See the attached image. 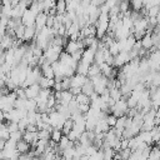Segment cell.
Instances as JSON below:
<instances>
[{"mask_svg":"<svg viewBox=\"0 0 160 160\" xmlns=\"http://www.w3.org/2000/svg\"><path fill=\"white\" fill-rule=\"evenodd\" d=\"M111 110V114L115 115L116 118H120V116H124L128 114L129 111V106H128V102L125 99H121V100H118L115 101L114 106L110 109Z\"/></svg>","mask_w":160,"mask_h":160,"instance_id":"6da1fadb","label":"cell"},{"mask_svg":"<svg viewBox=\"0 0 160 160\" xmlns=\"http://www.w3.org/2000/svg\"><path fill=\"white\" fill-rule=\"evenodd\" d=\"M131 61V58H130V52H126V51H120L116 56H114V68L119 69V68H122L124 65H126L128 62Z\"/></svg>","mask_w":160,"mask_h":160,"instance_id":"7a4b0ae2","label":"cell"},{"mask_svg":"<svg viewBox=\"0 0 160 160\" xmlns=\"http://www.w3.org/2000/svg\"><path fill=\"white\" fill-rule=\"evenodd\" d=\"M84 49H85V46H84L82 40H76V41L75 40H69L65 45V51L70 55H72L74 52H76L79 50H84Z\"/></svg>","mask_w":160,"mask_h":160,"instance_id":"3957f363","label":"cell"},{"mask_svg":"<svg viewBox=\"0 0 160 160\" xmlns=\"http://www.w3.org/2000/svg\"><path fill=\"white\" fill-rule=\"evenodd\" d=\"M44 58H45V60L48 61V62H50V64H54V62H56V61H59V58H60V54L50 45L45 51H44Z\"/></svg>","mask_w":160,"mask_h":160,"instance_id":"277c9868","label":"cell"},{"mask_svg":"<svg viewBox=\"0 0 160 160\" xmlns=\"http://www.w3.org/2000/svg\"><path fill=\"white\" fill-rule=\"evenodd\" d=\"M38 15H35L30 9H26L24 15L21 16V21H22V25L25 26H32L35 25V19H36Z\"/></svg>","mask_w":160,"mask_h":160,"instance_id":"5b68a950","label":"cell"},{"mask_svg":"<svg viewBox=\"0 0 160 160\" xmlns=\"http://www.w3.org/2000/svg\"><path fill=\"white\" fill-rule=\"evenodd\" d=\"M95 54H96V50L92 49V48H86L84 49V52H82V58H81V61L91 65L94 64L95 61Z\"/></svg>","mask_w":160,"mask_h":160,"instance_id":"8992f818","label":"cell"},{"mask_svg":"<svg viewBox=\"0 0 160 160\" xmlns=\"http://www.w3.org/2000/svg\"><path fill=\"white\" fill-rule=\"evenodd\" d=\"M40 70H41V74L42 76L48 78V79H55V72H54V69H52V65L48 61L42 62L40 66Z\"/></svg>","mask_w":160,"mask_h":160,"instance_id":"52a82bcc","label":"cell"},{"mask_svg":"<svg viewBox=\"0 0 160 160\" xmlns=\"http://www.w3.org/2000/svg\"><path fill=\"white\" fill-rule=\"evenodd\" d=\"M140 42H141V48L145 49V50H148V51H154V50H156V49L154 48V44H152L151 34H146V35H144L142 39L140 40Z\"/></svg>","mask_w":160,"mask_h":160,"instance_id":"ba28073f","label":"cell"},{"mask_svg":"<svg viewBox=\"0 0 160 160\" xmlns=\"http://www.w3.org/2000/svg\"><path fill=\"white\" fill-rule=\"evenodd\" d=\"M41 88L39 84H34V85H30L29 88L25 89V94H26V98L28 99H36L39 92H40Z\"/></svg>","mask_w":160,"mask_h":160,"instance_id":"9c48e42d","label":"cell"},{"mask_svg":"<svg viewBox=\"0 0 160 160\" xmlns=\"http://www.w3.org/2000/svg\"><path fill=\"white\" fill-rule=\"evenodd\" d=\"M70 79H71V88H81V86L86 82L88 76L80 75V74H75V75L71 76Z\"/></svg>","mask_w":160,"mask_h":160,"instance_id":"30bf717a","label":"cell"},{"mask_svg":"<svg viewBox=\"0 0 160 160\" xmlns=\"http://www.w3.org/2000/svg\"><path fill=\"white\" fill-rule=\"evenodd\" d=\"M34 39H36V28H35V25H32V26H26L25 28V32H24V41H26V42H30L31 40H34Z\"/></svg>","mask_w":160,"mask_h":160,"instance_id":"8fae6325","label":"cell"},{"mask_svg":"<svg viewBox=\"0 0 160 160\" xmlns=\"http://www.w3.org/2000/svg\"><path fill=\"white\" fill-rule=\"evenodd\" d=\"M46 20H48V14L46 12H40L36 19H35V28L38 31H40L42 28L46 26Z\"/></svg>","mask_w":160,"mask_h":160,"instance_id":"7c38bea8","label":"cell"},{"mask_svg":"<svg viewBox=\"0 0 160 160\" xmlns=\"http://www.w3.org/2000/svg\"><path fill=\"white\" fill-rule=\"evenodd\" d=\"M22 140H25L26 142H29L30 145H35L39 140V135H38V131L35 132H31V131H24V135H22Z\"/></svg>","mask_w":160,"mask_h":160,"instance_id":"4fadbf2b","label":"cell"},{"mask_svg":"<svg viewBox=\"0 0 160 160\" xmlns=\"http://www.w3.org/2000/svg\"><path fill=\"white\" fill-rule=\"evenodd\" d=\"M14 39H15V38L9 36L8 34H6V35H4V36H2V39H1V41H0V48H1L4 51H6V50L11 49V48H12Z\"/></svg>","mask_w":160,"mask_h":160,"instance_id":"5bb4252c","label":"cell"},{"mask_svg":"<svg viewBox=\"0 0 160 160\" xmlns=\"http://www.w3.org/2000/svg\"><path fill=\"white\" fill-rule=\"evenodd\" d=\"M38 84L40 85L41 89H52L55 85V79H48L45 76H41L38 81Z\"/></svg>","mask_w":160,"mask_h":160,"instance_id":"9a60e30c","label":"cell"},{"mask_svg":"<svg viewBox=\"0 0 160 160\" xmlns=\"http://www.w3.org/2000/svg\"><path fill=\"white\" fill-rule=\"evenodd\" d=\"M101 151H102V159L104 160H115L116 151L112 148H110V146H102L101 148Z\"/></svg>","mask_w":160,"mask_h":160,"instance_id":"2e32d148","label":"cell"},{"mask_svg":"<svg viewBox=\"0 0 160 160\" xmlns=\"http://www.w3.org/2000/svg\"><path fill=\"white\" fill-rule=\"evenodd\" d=\"M110 130V126L108 125V122H106V119L105 120H99L98 121V124H96V126H95V134H105V132H108Z\"/></svg>","mask_w":160,"mask_h":160,"instance_id":"e0dca14e","label":"cell"},{"mask_svg":"<svg viewBox=\"0 0 160 160\" xmlns=\"http://www.w3.org/2000/svg\"><path fill=\"white\" fill-rule=\"evenodd\" d=\"M139 138H140V140L142 141V142H145L146 145H151L152 142H154V140H152V136H151V132L150 131H144V130H141L140 132H139V135H138Z\"/></svg>","mask_w":160,"mask_h":160,"instance_id":"ac0fdd59","label":"cell"},{"mask_svg":"<svg viewBox=\"0 0 160 160\" xmlns=\"http://www.w3.org/2000/svg\"><path fill=\"white\" fill-rule=\"evenodd\" d=\"M81 92L82 94H85V95H88V96H90L91 94H94L95 91H94V85H92V82H91V80L88 78V80H86V82L81 86Z\"/></svg>","mask_w":160,"mask_h":160,"instance_id":"d6986e66","label":"cell"},{"mask_svg":"<svg viewBox=\"0 0 160 160\" xmlns=\"http://www.w3.org/2000/svg\"><path fill=\"white\" fill-rule=\"evenodd\" d=\"M89 68H90V65H89V64H86V62H84V61H81V60H80V61L78 62L76 74H80V75H85V76H88Z\"/></svg>","mask_w":160,"mask_h":160,"instance_id":"ffe728a7","label":"cell"},{"mask_svg":"<svg viewBox=\"0 0 160 160\" xmlns=\"http://www.w3.org/2000/svg\"><path fill=\"white\" fill-rule=\"evenodd\" d=\"M55 8H56V11H58V15H62L68 10V2L65 0H56Z\"/></svg>","mask_w":160,"mask_h":160,"instance_id":"44dd1931","label":"cell"},{"mask_svg":"<svg viewBox=\"0 0 160 160\" xmlns=\"http://www.w3.org/2000/svg\"><path fill=\"white\" fill-rule=\"evenodd\" d=\"M16 150H18L20 154H26V152H29V150H30V144L26 142L25 140H20V141H18V144H16Z\"/></svg>","mask_w":160,"mask_h":160,"instance_id":"7402d4cb","label":"cell"},{"mask_svg":"<svg viewBox=\"0 0 160 160\" xmlns=\"http://www.w3.org/2000/svg\"><path fill=\"white\" fill-rule=\"evenodd\" d=\"M100 71H101V74L104 75V76H106L108 79L110 78V75H111V72H112V70H114V68L111 66V65H109V64H106V62H102L100 66Z\"/></svg>","mask_w":160,"mask_h":160,"instance_id":"603a6c76","label":"cell"},{"mask_svg":"<svg viewBox=\"0 0 160 160\" xmlns=\"http://www.w3.org/2000/svg\"><path fill=\"white\" fill-rule=\"evenodd\" d=\"M148 160H160V146H155L150 149Z\"/></svg>","mask_w":160,"mask_h":160,"instance_id":"cb8c5ba5","label":"cell"},{"mask_svg":"<svg viewBox=\"0 0 160 160\" xmlns=\"http://www.w3.org/2000/svg\"><path fill=\"white\" fill-rule=\"evenodd\" d=\"M72 128H74V121H72V119L70 118V119H66V120H65V122H64V126H62L61 131H62V134H64V135H68Z\"/></svg>","mask_w":160,"mask_h":160,"instance_id":"d4e9b609","label":"cell"},{"mask_svg":"<svg viewBox=\"0 0 160 160\" xmlns=\"http://www.w3.org/2000/svg\"><path fill=\"white\" fill-rule=\"evenodd\" d=\"M62 131L61 130H59V129H52V131H51V136H50V140L51 141H54V142H59L60 141V139L62 138Z\"/></svg>","mask_w":160,"mask_h":160,"instance_id":"484cf974","label":"cell"},{"mask_svg":"<svg viewBox=\"0 0 160 160\" xmlns=\"http://www.w3.org/2000/svg\"><path fill=\"white\" fill-rule=\"evenodd\" d=\"M99 74H101L99 65H96L95 62H94V64H91V65H90V68H89L88 78H92V76H95V75H99Z\"/></svg>","mask_w":160,"mask_h":160,"instance_id":"4316f807","label":"cell"},{"mask_svg":"<svg viewBox=\"0 0 160 160\" xmlns=\"http://www.w3.org/2000/svg\"><path fill=\"white\" fill-rule=\"evenodd\" d=\"M126 119H128V116L126 115H124V116H120V118H118V120H116V124H115V129H120V130H124L125 129V125H126Z\"/></svg>","mask_w":160,"mask_h":160,"instance_id":"83f0119b","label":"cell"},{"mask_svg":"<svg viewBox=\"0 0 160 160\" xmlns=\"http://www.w3.org/2000/svg\"><path fill=\"white\" fill-rule=\"evenodd\" d=\"M51 131H52V130H46V129L39 130V131H38V135H39V140H50V136H51Z\"/></svg>","mask_w":160,"mask_h":160,"instance_id":"f1b7e54d","label":"cell"},{"mask_svg":"<svg viewBox=\"0 0 160 160\" xmlns=\"http://www.w3.org/2000/svg\"><path fill=\"white\" fill-rule=\"evenodd\" d=\"M131 9L135 11H140L144 8V0H130Z\"/></svg>","mask_w":160,"mask_h":160,"instance_id":"f546056e","label":"cell"},{"mask_svg":"<svg viewBox=\"0 0 160 160\" xmlns=\"http://www.w3.org/2000/svg\"><path fill=\"white\" fill-rule=\"evenodd\" d=\"M110 96H111V99H114L115 101H118V100H121L122 99V92H121L120 89L115 88V89L110 90Z\"/></svg>","mask_w":160,"mask_h":160,"instance_id":"4dcf8cb0","label":"cell"},{"mask_svg":"<svg viewBox=\"0 0 160 160\" xmlns=\"http://www.w3.org/2000/svg\"><path fill=\"white\" fill-rule=\"evenodd\" d=\"M119 8H120V11H121L122 14H125L126 11H130V10H131L130 0H122V1L119 4Z\"/></svg>","mask_w":160,"mask_h":160,"instance_id":"1f68e13d","label":"cell"},{"mask_svg":"<svg viewBox=\"0 0 160 160\" xmlns=\"http://www.w3.org/2000/svg\"><path fill=\"white\" fill-rule=\"evenodd\" d=\"M159 14H160L159 5H155V6H151L150 9H148V18H156Z\"/></svg>","mask_w":160,"mask_h":160,"instance_id":"d6a6232c","label":"cell"},{"mask_svg":"<svg viewBox=\"0 0 160 160\" xmlns=\"http://www.w3.org/2000/svg\"><path fill=\"white\" fill-rule=\"evenodd\" d=\"M109 51H110V54L112 55V56H116L119 52H120V49H119V42H118V40H115L110 46H109Z\"/></svg>","mask_w":160,"mask_h":160,"instance_id":"836d02e7","label":"cell"},{"mask_svg":"<svg viewBox=\"0 0 160 160\" xmlns=\"http://www.w3.org/2000/svg\"><path fill=\"white\" fill-rule=\"evenodd\" d=\"M75 100L79 102V104H90V98L88 96V95H85V94H79V95H76L75 96Z\"/></svg>","mask_w":160,"mask_h":160,"instance_id":"e575fe53","label":"cell"},{"mask_svg":"<svg viewBox=\"0 0 160 160\" xmlns=\"http://www.w3.org/2000/svg\"><path fill=\"white\" fill-rule=\"evenodd\" d=\"M25 25H20V26H18L16 29H15V38L16 39H20V40H22L24 39V32H25ZM24 41V40H22Z\"/></svg>","mask_w":160,"mask_h":160,"instance_id":"d590c367","label":"cell"},{"mask_svg":"<svg viewBox=\"0 0 160 160\" xmlns=\"http://www.w3.org/2000/svg\"><path fill=\"white\" fill-rule=\"evenodd\" d=\"M18 124H19V130L24 132V131L26 130V128L29 126L30 122H29V119H28V118H22V119H20V121H19Z\"/></svg>","mask_w":160,"mask_h":160,"instance_id":"8d00e7d4","label":"cell"},{"mask_svg":"<svg viewBox=\"0 0 160 160\" xmlns=\"http://www.w3.org/2000/svg\"><path fill=\"white\" fill-rule=\"evenodd\" d=\"M22 135H24V132H22V131H20V130H18V131H14V132H10V139L18 142V141H20V140H22Z\"/></svg>","mask_w":160,"mask_h":160,"instance_id":"74e56055","label":"cell"},{"mask_svg":"<svg viewBox=\"0 0 160 160\" xmlns=\"http://www.w3.org/2000/svg\"><path fill=\"white\" fill-rule=\"evenodd\" d=\"M6 129H8L9 132L18 131V130H19V124H18V122H12V121H8V124H6Z\"/></svg>","mask_w":160,"mask_h":160,"instance_id":"f35d334b","label":"cell"},{"mask_svg":"<svg viewBox=\"0 0 160 160\" xmlns=\"http://www.w3.org/2000/svg\"><path fill=\"white\" fill-rule=\"evenodd\" d=\"M116 120H118V118H116L115 115H112V114H109V115L106 116V122H108V125H109L110 128H114V126H115Z\"/></svg>","mask_w":160,"mask_h":160,"instance_id":"ab89813d","label":"cell"},{"mask_svg":"<svg viewBox=\"0 0 160 160\" xmlns=\"http://www.w3.org/2000/svg\"><path fill=\"white\" fill-rule=\"evenodd\" d=\"M16 144H18L16 141L9 139V140H6V142H5V149H4V150H16Z\"/></svg>","mask_w":160,"mask_h":160,"instance_id":"60d3db41","label":"cell"},{"mask_svg":"<svg viewBox=\"0 0 160 160\" xmlns=\"http://www.w3.org/2000/svg\"><path fill=\"white\" fill-rule=\"evenodd\" d=\"M61 86H62V90H70V88H71V79L70 78H64L61 80Z\"/></svg>","mask_w":160,"mask_h":160,"instance_id":"b9f144b4","label":"cell"},{"mask_svg":"<svg viewBox=\"0 0 160 160\" xmlns=\"http://www.w3.org/2000/svg\"><path fill=\"white\" fill-rule=\"evenodd\" d=\"M90 110V104H79V111L81 114H86L88 111Z\"/></svg>","mask_w":160,"mask_h":160,"instance_id":"7bdbcfd3","label":"cell"},{"mask_svg":"<svg viewBox=\"0 0 160 160\" xmlns=\"http://www.w3.org/2000/svg\"><path fill=\"white\" fill-rule=\"evenodd\" d=\"M54 21H55V16L48 15V20H46V26H48L49 29H52V26H54Z\"/></svg>","mask_w":160,"mask_h":160,"instance_id":"ee69618b","label":"cell"},{"mask_svg":"<svg viewBox=\"0 0 160 160\" xmlns=\"http://www.w3.org/2000/svg\"><path fill=\"white\" fill-rule=\"evenodd\" d=\"M70 92H71L74 96H76V95L81 94V88H70Z\"/></svg>","mask_w":160,"mask_h":160,"instance_id":"f6af8a7d","label":"cell"},{"mask_svg":"<svg viewBox=\"0 0 160 160\" xmlns=\"http://www.w3.org/2000/svg\"><path fill=\"white\" fill-rule=\"evenodd\" d=\"M105 2H106V0H92V1H91V4L95 5V6H98V8H100V6L104 5Z\"/></svg>","mask_w":160,"mask_h":160,"instance_id":"bcb514c9","label":"cell"},{"mask_svg":"<svg viewBox=\"0 0 160 160\" xmlns=\"http://www.w3.org/2000/svg\"><path fill=\"white\" fill-rule=\"evenodd\" d=\"M2 6H11V0H1Z\"/></svg>","mask_w":160,"mask_h":160,"instance_id":"7dc6e473","label":"cell"},{"mask_svg":"<svg viewBox=\"0 0 160 160\" xmlns=\"http://www.w3.org/2000/svg\"><path fill=\"white\" fill-rule=\"evenodd\" d=\"M5 142H6V140L0 139V150H4L5 149Z\"/></svg>","mask_w":160,"mask_h":160,"instance_id":"c3c4849f","label":"cell"},{"mask_svg":"<svg viewBox=\"0 0 160 160\" xmlns=\"http://www.w3.org/2000/svg\"><path fill=\"white\" fill-rule=\"evenodd\" d=\"M5 120V115H4V111L0 109V122H2Z\"/></svg>","mask_w":160,"mask_h":160,"instance_id":"681fc988","label":"cell"},{"mask_svg":"<svg viewBox=\"0 0 160 160\" xmlns=\"http://www.w3.org/2000/svg\"><path fill=\"white\" fill-rule=\"evenodd\" d=\"M4 86H6V85H5V79L0 80V89H1V88H4Z\"/></svg>","mask_w":160,"mask_h":160,"instance_id":"f907efd6","label":"cell"},{"mask_svg":"<svg viewBox=\"0 0 160 160\" xmlns=\"http://www.w3.org/2000/svg\"><path fill=\"white\" fill-rule=\"evenodd\" d=\"M54 160H62V156H59V155H56V156L54 158Z\"/></svg>","mask_w":160,"mask_h":160,"instance_id":"816d5d0a","label":"cell"},{"mask_svg":"<svg viewBox=\"0 0 160 160\" xmlns=\"http://www.w3.org/2000/svg\"><path fill=\"white\" fill-rule=\"evenodd\" d=\"M0 160H4V155H2V150H0Z\"/></svg>","mask_w":160,"mask_h":160,"instance_id":"f5cc1de1","label":"cell"},{"mask_svg":"<svg viewBox=\"0 0 160 160\" xmlns=\"http://www.w3.org/2000/svg\"><path fill=\"white\" fill-rule=\"evenodd\" d=\"M158 72H159V74H160V66H159V69H158Z\"/></svg>","mask_w":160,"mask_h":160,"instance_id":"db71d44e","label":"cell"},{"mask_svg":"<svg viewBox=\"0 0 160 160\" xmlns=\"http://www.w3.org/2000/svg\"><path fill=\"white\" fill-rule=\"evenodd\" d=\"M65 1H66V2H69V1H71V0H65Z\"/></svg>","mask_w":160,"mask_h":160,"instance_id":"11a10c76","label":"cell"}]
</instances>
